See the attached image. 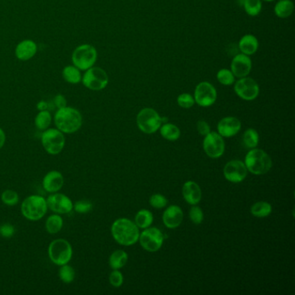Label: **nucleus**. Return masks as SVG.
Returning a JSON list of instances; mask_svg holds the SVG:
<instances>
[{"instance_id":"7","label":"nucleus","mask_w":295,"mask_h":295,"mask_svg":"<svg viewBox=\"0 0 295 295\" xmlns=\"http://www.w3.org/2000/svg\"><path fill=\"white\" fill-rule=\"evenodd\" d=\"M97 50L91 44H85L76 48L72 54V61L80 71H86L94 66L97 60Z\"/></svg>"},{"instance_id":"6","label":"nucleus","mask_w":295,"mask_h":295,"mask_svg":"<svg viewBox=\"0 0 295 295\" xmlns=\"http://www.w3.org/2000/svg\"><path fill=\"white\" fill-rule=\"evenodd\" d=\"M167 122V118L160 117L153 108H146L137 115V125L145 134H153L160 128L162 123Z\"/></svg>"},{"instance_id":"44","label":"nucleus","mask_w":295,"mask_h":295,"mask_svg":"<svg viewBox=\"0 0 295 295\" xmlns=\"http://www.w3.org/2000/svg\"><path fill=\"white\" fill-rule=\"evenodd\" d=\"M37 108L39 111H44V110H48L49 108V104L44 101H40L39 103L37 104Z\"/></svg>"},{"instance_id":"42","label":"nucleus","mask_w":295,"mask_h":295,"mask_svg":"<svg viewBox=\"0 0 295 295\" xmlns=\"http://www.w3.org/2000/svg\"><path fill=\"white\" fill-rule=\"evenodd\" d=\"M196 126H198V131H199V134L203 136H206L208 134L211 133V127L205 120H199Z\"/></svg>"},{"instance_id":"9","label":"nucleus","mask_w":295,"mask_h":295,"mask_svg":"<svg viewBox=\"0 0 295 295\" xmlns=\"http://www.w3.org/2000/svg\"><path fill=\"white\" fill-rule=\"evenodd\" d=\"M108 76L102 68L91 67L85 71L82 77V84L92 91H101L108 86Z\"/></svg>"},{"instance_id":"1","label":"nucleus","mask_w":295,"mask_h":295,"mask_svg":"<svg viewBox=\"0 0 295 295\" xmlns=\"http://www.w3.org/2000/svg\"><path fill=\"white\" fill-rule=\"evenodd\" d=\"M54 122L56 128L61 133L71 135L82 127V114L76 108L66 106L64 108L57 109L54 116Z\"/></svg>"},{"instance_id":"31","label":"nucleus","mask_w":295,"mask_h":295,"mask_svg":"<svg viewBox=\"0 0 295 295\" xmlns=\"http://www.w3.org/2000/svg\"><path fill=\"white\" fill-rule=\"evenodd\" d=\"M59 278L63 283L71 284L76 279V271L72 267L68 264L60 266L58 271Z\"/></svg>"},{"instance_id":"8","label":"nucleus","mask_w":295,"mask_h":295,"mask_svg":"<svg viewBox=\"0 0 295 295\" xmlns=\"http://www.w3.org/2000/svg\"><path fill=\"white\" fill-rule=\"evenodd\" d=\"M42 146L50 155H57L65 146L64 134L57 128H48L41 135Z\"/></svg>"},{"instance_id":"45","label":"nucleus","mask_w":295,"mask_h":295,"mask_svg":"<svg viewBox=\"0 0 295 295\" xmlns=\"http://www.w3.org/2000/svg\"><path fill=\"white\" fill-rule=\"evenodd\" d=\"M6 140V134H5V132L3 131V129L0 128V150L2 149L3 146H5Z\"/></svg>"},{"instance_id":"35","label":"nucleus","mask_w":295,"mask_h":295,"mask_svg":"<svg viewBox=\"0 0 295 295\" xmlns=\"http://www.w3.org/2000/svg\"><path fill=\"white\" fill-rule=\"evenodd\" d=\"M1 200L3 202L4 205L7 206H14L18 205L19 202V196L18 193L13 190H4L1 194Z\"/></svg>"},{"instance_id":"33","label":"nucleus","mask_w":295,"mask_h":295,"mask_svg":"<svg viewBox=\"0 0 295 295\" xmlns=\"http://www.w3.org/2000/svg\"><path fill=\"white\" fill-rule=\"evenodd\" d=\"M243 6L247 14L255 17L261 12L263 3L261 0H244Z\"/></svg>"},{"instance_id":"41","label":"nucleus","mask_w":295,"mask_h":295,"mask_svg":"<svg viewBox=\"0 0 295 295\" xmlns=\"http://www.w3.org/2000/svg\"><path fill=\"white\" fill-rule=\"evenodd\" d=\"M15 234V228L13 225L9 222H6L0 226V236L4 238H11Z\"/></svg>"},{"instance_id":"3","label":"nucleus","mask_w":295,"mask_h":295,"mask_svg":"<svg viewBox=\"0 0 295 295\" xmlns=\"http://www.w3.org/2000/svg\"><path fill=\"white\" fill-rule=\"evenodd\" d=\"M244 164L250 173L255 175H263L271 169L272 159L263 150L253 148L246 155Z\"/></svg>"},{"instance_id":"29","label":"nucleus","mask_w":295,"mask_h":295,"mask_svg":"<svg viewBox=\"0 0 295 295\" xmlns=\"http://www.w3.org/2000/svg\"><path fill=\"white\" fill-rule=\"evenodd\" d=\"M250 212L256 217H266L271 214L272 206L267 202H257L252 205Z\"/></svg>"},{"instance_id":"22","label":"nucleus","mask_w":295,"mask_h":295,"mask_svg":"<svg viewBox=\"0 0 295 295\" xmlns=\"http://www.w3.org/2000/svg\"><path fill=\"white\" fill-rule=\"evenodd\" d=\"M238 48L243 54H245L247 56H251L257 51L259 42L254 35L246 34L240 39Z\"/></svg>"},{"instance_id":"19","label":"nucleus","mask_w":295,"mask_h":295,"mask_svg":"<svg viewBox=\"0 0 295 295\" xmlns=\"http://www.w3.org/2000/svg\"><path fill=\"white\" fill-rule=\"evenodd\" d=\"M184 214L181 209L177 205H171L167 208L163 215V222L167 228H178L183 221Z\"/></svg>"},{"instance_id":"32","label":"nucleus","mask_w":295,"mask_h":295,"mask_svg":"<svg viewBox=\"0 0 295 295\" xmlns=\"http://www.w3.org/2000/svg\"><path fill=\"white\" fill-rule=\"evenodd\" d=\"M243 145L248 148H250V149L255 148L259 143V135L257 132L253 128H248V130H246L243 134Z\"/></svg>"},{"instance_id":"28","label":"nucleus","mask_w":295,"mask_h":295,"mask_svg":"<svg viewBox=\"0 0 295 295\" xmlns=\"http://www.w3.org/2000/svg\"><path fill=\"white\" fill-rule=\"evenodd\" d=\"M152 221H153V216L147 210H141L136 214V216H135V224L137 225L139 228H149L152 225Z\"/></svg>"},{"instance_id":"16","label":"nucleus","mask_w":295,"mask_h":295,"mask_svg":"<svg viewBox=\"0 0 295 295\" xmlns=\"http://www.w3.org/2000/svg\"><path fill=\"white\" fill-rule=\"evenodd\" d=\"M252 69V61L249 56L239 53L234 56L231 64V71L235 77L243 78L248 76Z\"/></svg>"},{"instance_id":"2","label":"nucleus","mask_w":295,"mask_h":295,"mask_svg":"<svg viewBox=\"0 0 295 295\" xmlns=\"http://www.w3.org/2000/svg\"><path fill=\"white\" fill-rule=\"evenodd\" d=\"M112 236L120 245L131 246L140 237L139 227L127 218H120L112 224Z\"/></svg>"},{"instance_id":"24","label":"nucleus","mask_w":295,"mask_h":295,"mask_svg":"<svg viewBox=\"0 0 295 295\" xmlns=\"http://www.w3.org/2000/svg\"><path fill=\"white\" fill-rule=\"evenodd\" d=\"M294 10V6L291 0H280L275 6V13L278 18H289Z\"/></svg>"},{"instance_id":"34","label":"nucleus","mask_w":295,"mask_h":295,"mask_svg":"<svg viewBox=\"0 0 295 295\" xmlns=\"http://www.w3.org/2000/svg\"><path fill=\"white\" fill-rule=\"evenodd\" d=\"M216 78L221 84L224 85V86H231L234 83L236 77L231 72V70L222 69L216 74Z\"/></svg>"},{"instance_id":"38","label":"nucleus","mask_w":295,"mask_h":295,"mask_svg":"<svg viewBox=\"0 0 295 295\" xmlns=\"http://www.w3.org/2000/svg\"><path fill=\"white\" fill-rule=\"evenodd\" d=\"M150 205L156 209H162L167 205V199L161 194H154L150 199Z\"/></svg>"},{"instance_id":"30","label":"nucleus","mask_w":295,"mask_h":295,"mask_svg":"<svg viewBox=\"0 0 295 295\" xmlns=\"http://www.w3.org/2000/svg\"><path fill=\"white\" fill-rule=\"evenodd\" d=\"M51 120H52V118H51L50 112L48 110L39 111L35 118V126L39 130L44 131L50 127Z\"/></svg>"},{"instance_id":"15","label":"nucleus","mask_w":295,"mask_h":295,"mask_svg":"<svg viewBox=\"0 0 295 295\" xmlns=\"http://www.w3.org/2000/svg\"><path fill=\"white\" fill-rule=\"evenodd\" d=\"M248 170L245 164L240 160H231L223 168L225 178L232 183H240L245 179Z\"/></svg>"},{"instance_id":"36","label":"nucleus","mask_w":295,"mask_h":295,"mask_svg":"<svg viewBox=\"0 0 295 295\" xmlns=\"http://www.w3.org/2000/svg\"><path fill=\"white\" fill-rule=\"evenodd\" d=\"M93 209V205L88 200H79L73 204V210L79 214H87Z\"/></svg>"},{"instance_id":"46","label":"nucleus","mask_w":295,"mask_h":295,"mask_svg":"<svg viewBox=\"0 0 295 295\" xmlns=\"http://www.w3.org/2000/svg\"><path fill=\"white\" fill-rule=\"evenodd\" d=\"M261 1H265V2H273L275 0H261Z\"/></svg>"},{"instance_id":"13","label":"nucleus","mask_w":295,"mask_h":295,"mask_svg":"<svg viewBox=\"0 0 295 295\" xmlns=\"http://www.w3.org/2000/svg\"><path fill=\"white\" fill-rule=\"evenodd\" d=\"M48 209L54 213L64 215L73 211V202L62 193H50L46 199Z\"/></svg>"},{"instance_id":"25","label":"nucleus","mask_w":295,"mask_h":295,"mask_svg":"<svg viewBox=\"0 0 295 295\" xmlns=\"http://www.w3.org/2000/svg\"><path fill=\"white\" fill-rule=\"evenodd\" d=\"M128 260V255L124 250H115L109 257V265L113 269H122Z\"/></svg>"},{"instance_id":"18","label":"nucleus","mask_w":295,"mask_h":295,"mask_svg":"<svg viewBox=\"0 0 295 295\" xmlns=\"http://www.w3.org/2000/svg\"><path fill=\"white\" fill-rule=\"evenodd\" d=\"M64 184V178L60 172L50 171L43 179V187L49 193L58 192Z\"/></svg>"},{"instance_id":"27","label":"nucleus","mask_w":295,"mask_h":295,"mask_svg":"<svg viewBox=\"0 0 295 295\" xmlns=\"http://www.w3.org/2000/svg\"><path fill=\"white\" fill-rule=\"evenodd\" d=\"M160 134L162 137L171 141H177L180 137L179 128L171 123H165L163 126H160Z\"/></svg>"},{"instance_id":"5","label":"nucleus","mask_w":295,"mask_h":295,"mask_svg":"<svg viewBox=\"0 0 295 295\" xmlns=\"http://www.w3.org/2000/svg\"><path fill=\"white\" fill-rule=\"evenodd\" d=\"M48 254L50 260L56 266H62L71 261L73 256V248L67 240H54L49 245Z\"/></svg>"},{"instance_id":"21","label":"nucleus","mask_w":295,"mask_h":295,"mask_svg":"<svg viewBox=\"0 0 295 295\" xmlns=\"http://www.w3.org/2000/svg\"><path fill=\"white\" fill-rule=\"evenodd\" d=\"M182 192H183V196L185 201L190 205H198L201 200V189L196 182L187 181L184 183Z\"/></svg>"},{"instance_id":"20","label":"nucleus","mask_w":295,"mask_h":295,"mask_svg":"<svg viewBox=\"0 0 295 295\" xmlns=\"http://www.w3.org/2000/svg\"><path fill=\"white\" fill-rule=\"evenodd\" d=\"M38 51V46L32 40H24L20 42L15 49V55L21 61H28L35 56Z\"/></svg>"},{"instance_id":"40","label":"nucleus","mask_w":295,"mask_h":295,"mask_svg":"<svg viewBox=\"0 0 295 295\" xmlns=\"http://www.w3.org/2000/svg\"><path fill=\"white\" fill-rule=\"evenodd\" d=\"M109 282L114 287H120L123 284V275L119 269H114L109 275Z\"/></svg>"},{"instance_id":"23","label":"nucleus","mask_w":295,"mask_h":295,"mask_svg":"<svg viewBox=\"0 0 295 295\" xmlns=\"http://www.w3.org/2000/svg\"><path fill=\"white\" fill-rule=\"evenodd\" d=\"M63 227V219L61 215L54 213L48 217L45 222V228L50 235H56L61 231Z\"/></svg>"},{"instance_id":"17","label":"nucleus","mask_w":295,"mask_h":295,"mask_svg":"<svg viewBox=\"0 0 295 295\" xmlns=\"http://www.w3.org/2000/svg\"><path fill=\"white\" fill-rule=\"evenodd\" d=\"M242 124L237 118L225 117L217 125V131L222 137L231 138L239 133Z\"/></svg>"},{"instance_id":"10","label":"nucleus","mask_w":295,"mask_h":295,"mask_svg":"<svg viewBox=\"0 0 295 295\" xmlns=\"http://www.w3.org/2000/svg\"><path fill=\"white\" fill-rule=\"evenodd\" d=\"M217 92L213 85L209 82H202L196 85L194 92V100L200 107L208 108L216 103Z\"/></svg>"},{"instance_id":"12","label":"nucleus","mask_w":295,"mask_h":295,"mask_svg":"<svg viewBox=\"0 0 295 295\" xmlns=\"http://www.w3.org/2000/svg\"><path fill=\"white\" fill-rule=\"evenodd\" d=\"M141 245L149 252L158 251L164 243V235L158 228H146L139 237Z\"/></svg>"},{"instance_id":"39","label":"nucleus","mask_w":295,"mask_h":295,"mask_svg":"<svg viewBox=\"0 0 295 295\" xmlns=\"http://www.w3.org/2000/svg\"><path fill=\"white\" fill-rule=\"evenodd\" d=\"M190 218L195 224H200L204 220V213L199 206H193L190 211Z\"/></svg>"},{"instance_id":"4","label":"nucleus","mask_w":295,"mask_h":295,"mask_svg":"<svg viewBox=\"0 0 295 295\" xmlns=\"http://www.w3.org/2000/svg\"><path fill=\"white\" fill-rule=\"evenodd\" d=\"M46 199L39 195L27 196L21 205V212L29 221H39L47 213Z\"/></svg>"},{"instance_id":"11","label":"nucleus","mask_w":295,"mask_h":295,"mask_svg":"<svg viewBox=\"0 0 295 295\" xmlns=\"http://www.w3.org/2000/svg\"><path fill=\"white\" fill-rule=\"evenodd\" d=\"M235 92L241 99L253 101L256 99L260 93V87L255 80L250 77H243L236 82Z\"/></svg>"},{"instance_id":"37","label":"nucleus","mask_w":295,"mask_h":295,"mask_svg":"<svg viewBox=\"0 0 295 295\" xmlns=\"http://www.w3.org/2000/svg\"><path fill=\"white\" fill-rule=\"evenodd\" d=\"M178 104L183 108H190L195 104V100L191 94L188 93L179 94L178 97Z\"/></svg>"},{"instance_id":"43","label":"nucleus","mask_w":295,"mask_h":295,"mask_svg":"<svg viewBox=\"0 0 295 295\" xmlns=\"http://www.w3.org/2000/svg\"><path fill=\"white\" fill-rule=\"evenodd\" d=\"M53 103H54V105L56 106L57 109H59V108H64L67 106V100L62 94H57L54 98Z\"/></svg>"},{"instance_id":"14","label":"nucleus","mask_w":295,"mask_h":295,"mask_svg":"<svg viewBox=\"0 0 295 295\" xmlns=\"http://www.w3.org/2000/svg\"><path fill=\"white\" fill-rule=\"evenodd\" d=\"M204 150L205 153L211 158H218L224 153L225 143L222 136L212 132L205 136Z\"/></svg>"},{"instance_id":"26","label":"nucleus","mask_w":295,"mask_h":295,"mask_svg":"<svg viewBox=\"0 0 295 295\" xmlns=\"http://www.w3.org/2000/svg\"><path fill=\"white\" fill-rule=\"evenodd\" d=\"M62 77L66 82L71 84H77L82 82V75L79 69L76 66H67L62 71Z\"/></svg>"}]
</instances>
